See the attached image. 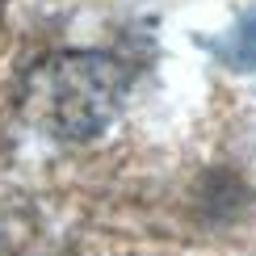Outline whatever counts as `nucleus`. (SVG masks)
Instances as JSON below:
<instances>
[{
  "label": "nucleus",
  "instance_id": "obj_1",
  "mask_svg": "<svg viewBox=\"0 0 256 256\" xmlns=\"http://www.w3.org/2000/svg\"><path fill=\"white\" fill-rule=\"evenodd\" d=\"M126 68L101 50H63L46 55L21 80V118L42 134L80 143L114 122L126 97Z\"/></svg>",
  "mask_w": 256,
  "mask_h": 256
}]
</instances>
